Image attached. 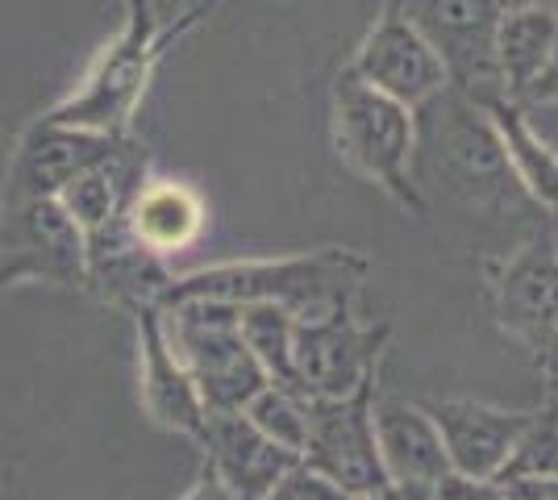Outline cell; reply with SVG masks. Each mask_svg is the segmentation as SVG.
<instances>
[{"label": "cell", "instance_id": "20", "mask_svg": "<svg viewBox=\"0 0 558 500\" xmlns=\"http://www.w3.org/2000/svg\"><path fill=\"white\" fill-rule=\"evenodd\" d=\"M251 422H255L271 442H279L283 451L301 454L304 447V397L292 388H279V383H263L255 397L242 408Z\"/></svg>", "mask_w": 558, "mask_h": 500}, {"label": "cell", "instance_id": "30", "mask_svg": "<svg viewBox=\"0 0 558 500\" xmlns=\"http://www.w3.org/2000/svg\"><path fill=\"white\" fill-rule=\"evenodd\" d=\"M546 355L555 358V371H558V333H555V342H550V351H546Z\"/></svg>", "mask_w": 558, "mask_h": 500}, {"label": "cell", "instance_id": "28", "mask_svg": "<svg viewBox=\"0 0 558 500\" xmlns=\"http://www.w3.org/2000/svg\"><path fill=\"white\" fill-rule=\"evenodd\" d=\"M342 500H400L396 488H379V492H347Z\"/></svg>", "mask_w": 558, "mask_h": 500}, {"label": "cell", "instance_id": "17", "mask_svg": "<svg viewBox=\"0 0 558 500\" xmlns=\"http://www.w3.org/2000/svg\"><path fill=\"white\" fill-rule=\"evenodd\" d=\"M201 225H205V205L184 184H167V180L142 184L130 205V234L155 255L187 246L201 234Z\"/></svg>", "mask_w": 558, "mask_h": 500}, {"label": "cell", "instance_id": "29", "mask_svg": "<svg viewBox=\"0 0 558 500\" xmlns=\"http://www.w3.org/2000/svg\"><path fill=\"white\" fill-rule=\"evenodd\" d=\"M512 4H537V9H550L558 17V0H505V9H512Z\"/></svg>", "mask_w": 558, "mask_h": 500}, {"label": "cell", "instance_id": "22", "mask_svg": "<svg viewBox=\"0 0 558 500\" xmlns=\"http://www.w3.org/2000/svg\"><path fill=\"white\" fill-rule=\"evenodd\" d=\"M342 497H347V492H338L326 476H317L313 467L296 463V467H288L267 492H258L255 500H342Z\"/></svg>", "mask_w": 558, "mask_h": 500}, {"label": "cell", "instance_id": "27", "mask_svg": "<svg viewBox=\"0 0 558 500\" xmlns=\"http://www.w3.org/2000/svg\"><path fill=\"white\" fill-rule=\"evenodd\" d=\"M396 497H400V500H442V497H438V488H417V484L396 488Z\"/></svg>", "mask_w": 558, "mask_h": 500}, {"label": "cell", "instance_id": "2", "mask_svg": "<svg viewBox=\"0 0 558 500\" xmlns=\"http://www.w3.org/2000/svg\"><path fill=\"white\" fill-rule=\"evenodd\" d=\"M333 143L359 175L392 196L396 205L421 214L417 184H413V155H417V113L400 100L372 88L354 68H342L333 80Z\"/></svg>", "mask_w": 558, "mask_h": 500}, {"label": "cell", "instance_id": "13", "mask_svg": "<svg viewBox=\"0 0 558 500\" xmlns=\"http://www.w3.org/2000/svg\"><path fill=\"white\" fill-rule=\"evenodd\" d=\"M196 442L205 447V467L242 500H255L301 463V454L271 442L242 408H209Z\"/></svg>", "mask_w": 558, "mask_h": 500}, {"label": "cell", "instance_id": "14", "mask_svg": "<svg viewBox=\"0 0 558 500\" xmlns=\"http://www.w3.org/2000/svg\"><path fill=\"white\" fill-rule=\"evenodd\" d=\"M375 447L379 463L388 472L392 488H434L442 476H450V463L442 451V434L425 405H409L400 397H375L372 401Z\"/></svg>", "mask_w": 558, "mask_h": 500}, {"label": "cell", "instance_id": "8", "mask_svg": "<svg viewBox=\"0 0 558 500\" xmlns=\"http://www.w3.org/2000/svg\"><path fill=\"white\" fill-rule=\"evenodd\" d=\"M388 326H363L350 301L326 313L296 317L292 326V371L301 397H350L375 376Z\"/></svg>", "mask_w": 558, "mask_h": 500}, {"label": "cell", "instance_id": "24", "mask_svg": "<svg viewBox=\"0 0 558 500\" xmlns=\"http://www.w3.org/2000/svg\"><path fill=\"white\" fill-rule=\"evenodd\" d=\"M492 484L505 500H558V476H505Z\"/></svg>", "mask_w": 558, "mask_h": 500}, {"label": "cell", "instance_id": "12", "mask_svg": "<svg viewBox=\"0 0 558 500\" xmlns=\"http://www.w3.org/2000/svg\"><path fill=\"white\" fill-rule=\"evenodd\" d=\"M442 434L446 463L454 476L496 479L509 463L521 429L530 426L525 408H496L484 401H434L425 405Z\"/></svg>", "mask_w": 558, "mask_h": 500}, {"label": "cell", "instance_id": "5", "mask_svg": "<svg viewBox=\"0 0 558 500\" xmlns=\"http://www.w3.org/2000/svg\"><path fill=\"white\" fill-rule=\"evenodd\" d=\"M88 284V246L59 196L4 200L0 214V288Z\"/></svg>", "mask_w": 558, "mask_h": 500}, {"label": "cell", "instance_id": "10", "mask_svg": "<svg viewBox=\"0 0 558 500\" xmlns=\"http://www.w3.org/2000/svg\"><path fill=\"white\" fill-rule=\"evenodd\" d=\"M125 146L121 134H96V130H75L59 121H38L25 134L22 150L9 171L4 200H34V196H59L75 175L109 163Z\"/></svg>", "mask_w": 558, "mask_h": 500}, {"label": "cell", "instance_id": "6", "mask_svg": "<svg viewBox=\"0 0 558 500\" xmlns=\"http://www.w3.org/2000/svg\"><path fill=\"white\" fill-rule=\"evenodd\" d=\"M375 376L350 397H304L301 463L326 476L338 492L392 488L375 447Z\"/></svg>", "mask_w": 558, "mask_h": 500}, {"label": "cell", "instance_id": "9", "mask_svg": "<svg viewBox=\"0 0 558 500\" xmlns=\"http://www.w3.org/2000/svg\"><path fill=\"white\" fill-rule=\"evenodd\" d=\"M350 68L363 75L372 88L400 100L413 113L450 88L442 54L425 42V34L400 9H388L367 29V38L359 42V54H354Z\"/></svg>", "mask_w": 558, "mask_h": 500}, {"label": "cell", "instance_id": "7", "mask_svg": "<svg viewBox=\"0 0 558 500\" xmlns=\"http://www.w3.org/2000/svg\"><path fill=\"white\" fill-rule=\"evenodd\" d=\"M159 54V38H155V13L146 0L130 4V22L113 38V47H105L100 63H96L84 88L68 96L59 109H50L47 121L59 125H75V130H96V134H121L125 121L134 118L150 63Z\"/></svg>", "mask_w": 558, "mask_h": 500}, {"label": "cell", "instance_id": "3", "mask_svg": "<svg viewBox=\"0 0 558 500\" xmlns=\"http://www.w3.org/2000/svg\"><path fill=\"white\" fill-rule=\"evenodd\" d=\"M167 346L184 363L205 408H246L267 383L258 358L238 330V305L226 301H175L155 305Z\"/></svg>", "mask_w": 558, "mask_h": 500}, {"label": "cell", "instance_id": "25", "mask_svg": "<svg viewBox=\"0 0 558 500\" xmlns=\"http://www.w3.org/2000/svg\"><path fill=\"white\" fill-rule=\"evenodd\" d=\"M434 488H438V497L442 500H505L492 479H466V476H454V472L438 479Z\"/></svg>", "mask_w": 558, "mask_h": 500}, {"label": "cell", "instance_id": "23", "mask_svg": "<svg viewBox=\"0 0 558 500\" xmlns=\"http://www.w3.org/2000/svg\"><path fill=\"white\" fill-rule=\"evenodd\" d=\"M512 100H517V105H558V42L550 47L546 63L534 72V80L512 96Z\"/></svg>", "mask_w": 558, "mask_h": 500}, {"label": "cell", "instance_id": "11", "mask_svg": "<svg viewBox=\"0 0 558 500\" xmlns=\"http://www.w3.org/2000/svg\"><path fill=\"white\" fill-rule=\"evenodd\" d=\"M496 321L534 351H550L558 333V246L525 242L496 271Z\"/></svg>", "mask_w": 558, "mask_h": 500}, {"label": "cell", "instance_id": "1", "mask_svg": "<svg viewBox=\"0 0 558 500\" xmlns=\"http://www.w3.org/2000/svg\"><path fill=\"white\" fill-rule=\"evenodd\" d=\"M367 276V259L350 251H322V255H301V259L279 263H230V267H209L184 280H171L159 305L175 301H226V305H251L267 301L292 317H313L326 313L333 301H350L354 284Z\"/></svg>", "mask_w": 558, "mask_h": 500}, {"label": "cell", "instance_id": "32", "mask_svg": "<svg viewBox=\"0 0 558 500\" xmlns=\"http://www.w3.org/2000/svg\"><path fill=\"white\" fill-rule=\"evenodd\" d=\"M196 4H201V0H196Z\"/></svg>", "mask_w": 558, "mask_h": 500}, {"label": "cell", "instance_id": "31", "mask_svg": "<svg viewBox=\"0 0 558 500\" xmlns=\"http://www.w3.org/2000/svg\"><path fill=\"white\" fill-rule=\"evenodd\" d=\"M555 397H558V371H555Z\"/></svg>", "mask_w": 558, "mask_h": 500}, {"label": "cell", "instance_id": "16", "mask_svg": "<svg viewBox=\"0 0 558 500\" xmlns=\"http://www.w3.org/2000/svg\"><path fill=\"white\" fill-rule=\"evenodd\" d=\"M484 118L496 134L512 184L542 209H558V150L530 125L525 105H517L512 96H500V100L484 105Z\"/></svg>", "mask_w": 558, "mask_h": 500}, {"label": "cell", "instance_id": "19", "mask_svg": "<svg viewBox=\"0 0 558 500\" xmlns=\"http://www.w3.org/2000/svg\"><path fill=\"white\" fill-rule=\"evenodd\" d=\"M292 326L296 317L279 305L267 301H251V305H238V330L246 338L251 355L258 358L267 383L279 388H292L296 392V371H292Z\"/></svg>", "mask_w": 558, "mask_h": 500}, {"label": "cell", "instance_id": "15", "mask_svg": "<svg viewBox=\"0 0 558 500\" xmlns=\"http://www.w3.org/2000/svg\"><path fill=\"white\" fill-rule=\"evenodd\" d=\"M138 346H142V405L150 408V417L167 429H180L187 438H201L205 426V401L196 392L192 376L175 351L167 346L159 309H138Z\"/></svg>", "mask_w": 558, "mask_h": 500}, {"label": "cell", "instance_id": "4", "mask_svg": "<svg viewBox=\"0 0 558 500\" xmlns=\"http://www.w3.org/2000/svg\"><path fill=\"white\" fill-rule=\"evenodd\" d=\"M396 9L442 54L454 93L480 109L509 96L496 68V25L505 17V0H396Z\"/></svg>", "mask_w": 558, "mask_h": 500}, {"label": "cell", "instance_id": "18", "mask_svg": "<svg viewBox=\"0 0 558 500\" xmlns=\"http://www.w3.org/2000/svg\"><path fill=\"white\" fill-rule=\"evenodd\" d=\"M558 42V17L537 4H512L496 25V68L505 80V93L517 96L534 72L546 63L550 47Z\"/></svg>", "mask_w": 558, "mask_h": 500}, {"label": "cell", "instance_id": "21", "mask_svg": "<svg viewBox=\"0 0 558 500\" xmlns=\"http://www.w3.org/2000/svg\"><path fill=\"white\" fill-rule=\"evenodd\" d=\"M505 476H558V397L546 408L530 413V426L521 429L517 447H512Z\"/></svg>", "mask_w": 558, "mask_h": 500}, {"label": "cell", "instance_id": "26", "mask_svg": "<svg viewBox=\"0 0 558 500\" xmlns=\"http://www.w3.org/2000/svg\"><path fill=\"white\" fill-rule=\"evenodd\" d=\"M184 500H242V497H233L230 488H226V484H221V479H217L209 467H205V472H201V479L187 488Z\"/></svg>", "mask_w": 558, "mask_h": 500}]
</instances>
